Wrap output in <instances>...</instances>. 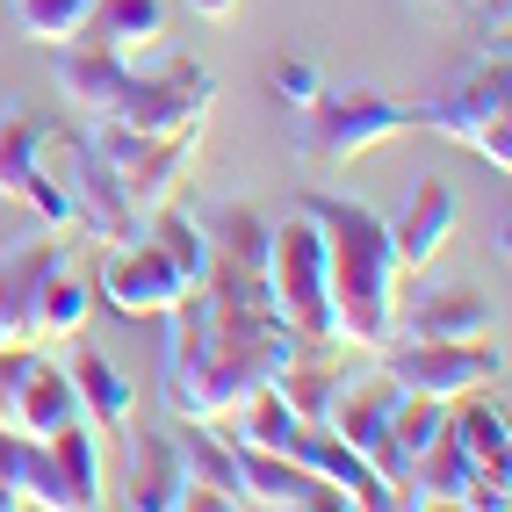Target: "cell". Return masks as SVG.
Masks as SVG:
<instances>
[{"instance_id": "cell-24", "label": "cell", "mask_w": 512, "mask_h": 512, "mask_svg": "<svg viewBox=\"0 0 512 512\" xmlns=\"http://www.w3.org/2000/svg\"><path fill=\"white\" fill-rule=\"evenodd\" d=\"M44 138L51 130L29 116V109H0V195L22 202L44 174Z\"/></svg>"}, {"instance_id": "cell-14", "label": "cell", "mask_w": 512, "mask_h": 512, "mask_svg": "<svg viewBox=\"0 0 512 512\" xmlns=\"http://www.w3.org/2000/svg\"><path fill=\"white\" fill-rule=\"evenodd\" d=\"M238 448V476H246V505H267V512H347L325 476H311L303 462H289L282 448H253V440H231Z\"/></svg>"}, {"instance_id": "cell-13", "label": "cell", "mask_w": 512, "mask_h": 512, "mask_svg": "<svg viewBox=\"0 0 512 512\" xmlns=\"http://www.w3.org/2000/svg\"><path fill=\"white\" fill-rule=\"evenodd\" d=\"M404 404V383L390 368L375 375H354V383H332V404H325V426L347 440V448L383 476V440H390V412Z\"/></svg>"}, {"instance_id": "cell-4", "label": "cell", "mask_w": 512, "mask_h": 512, "mask_svg": "<svg viewBox=\"0 0 512 512\" xmlns=\"http://www.w3.org/2000/svg\"><path fill=\"white\" fill-rule=\"evenodd\" d=\"M296 116H303V152L332 159V166L375 152L383 138H397V130H419L412 123V101L383 94V87H318Z\"/></svg>"}, {"instance_id": "cell-10", "label": "cell", "mask_w": 512, "mask_h": 512, "mask_svg": "<svg viewBox=\"0 0 512 512\" xmlns=\"http://www.w3.org/2000/svg\"><path fill=\"white\" fill-rule=\"evenodd\" d=\"M188 289L195 282L152 246L145 231L130 238V246H109V267H101V303H109V311H123V318H166Z\"/></svg>"}, {"instance_id": "cell-7", "label": "cell", "mask_w": 512, "mask_h": 512, "mask_svg": "<svg viewBox=\"0 0 512 512\" xmlns=\"http://www.w3.org/2000/svg\"><path fill=\"white\" fill-rule=\"evenodd\" d=\"M87 145L109 159V174H116V188L130 195L138 217H152L159 202H174L188 159H195V138H145V130H123V123H94Z\"/></svg>"}, {"instance_id": "cell-15", "label": "cell", "mask_w": 512, "mask_h": 512, "mask_svg": "<svg viewBox=\"0 0 512 512\" xmlns=\"http://www.w3.org/2000/svg\"><path fill=\"white\" fill-rule=\"evenodd\" d=\"M174 455H181V476H188V498L181 505H224V512L246 505V476H238V448H231L224 426L181 419L174 426Z\"/></svg>"}, {"instance_id": "cell-6", "label": "cell", "mask_w": 512, "mask_h": 512, "mask_svg": "<svg viewBox=\"0 0 512 512\" xmlns=\"http://www.w3.org/2000/svg\"><path fill=\"white\" fill-rule=\"evenodd\" d=\"M383 368L412 397H433V404H455V397H476V390L505 383V354L491 339H390Z\"/></svg>"}, {"instance_id": "cell-20", "label": "cell", "mask_w": 512, "mask_h": 512, "mask_svg": "<svg viewBox=\"0 0 512 512\" xmlns=\"http://www.w3.org/2000/svg\"><path fill=\"white\" fill-rule=\"evenodd\" d=\"M58 87L80 116L109 123L123 109V87H130V58L101 51V44H58Z\"/></svg>"}, {"instance_id": "cell-3", "label": "cell", "mask_w": 512, "mask_h": 512, "mask_svg": "<svg viewBox=\"0 0 512 512\" xmlns=\"http://www.w3.org/2000/svg\"><path fill=\"white\" fill-rule=\"evenodd\" d=\"M412 123L419 130H440V138L469 145L484 166H512V65H505V44L491 58L469 65V80L448 87L440 101H412Z\"/></svg>"}, {"instance_id": "cell-21", "label": "cell", "mask_w": 512, "mask_h": 512, "mask_svg": "<svg viewBox=\"0 0 512 512\" xmlns=\"http://www.w3.org/2000/svg\"><path fill=\"white\" fill-rule=\"evenodd\" d=\"M123 448H130L123 505H138V512H181L188 476H181V455H174V433H138V426H130Z\"/></svg>"}, {"instance_id": "cell-26", "label": "cell", "mask_w": 512, "mask_h": 512, "mask_svg": "<svg viewBox=\"0 0 512 512\" xmlns=\"http://www.w3.org/2000/svg\"><path fill=\"white\" fill-rule=\"evenodd\" d=\"M145 238L181 267L188 282H202V267H210V246H202V224L188 217V210H174V202H159V210L145 217Z\"/></svg>"}, {"instance_id": "cell-29", "label": "cell", "mask_w": 512, "mask_h": 512, "mask_svg": "<svg viewBox=\"0 0 512 512\" xmlns=\"http://www.w3.org/2000/svg\"><path fill=\"white\" fill-rule=\"evenodd\" d=\"M318 87H325V80H318L303 58H282V65H275V94H282V109H303V101H311Z\"/></svg>"}, {"instance_id": "cell-17", "label": "cell", "mask_w": 512, "mask_h": 512, "mask_svg": "<svg viewBox=\"0 0 512 512\" xmlns=\"http://www.w3.org/2000/svg\"><path fill=\"white\" fill-rule=\"evenodd\" d=\"M455 238V188L440 181V174H426L419 188H412V202L390 217V246H397V267L404 275H426V267L440 260V246Z\"/></svg>"}, {"instance_id": "cell-27", "label": "cell", "mask_w": 512, "mask_h": 512, "mask_svg": "<svg viewBox=\"0 0 512 512\" xmlns=\"http://www.w3.org/2000/svg\"><path fill=\"white\" fill-rule=\"evenodd\" d=\"M80 325H87V282L73 267H58L44 282V296H37V347L44 339H80Z\"/></svg>"}, {"instance_id": "cell-30", "label": "cell", "mask_w": 512, "mask_h": 512, "mask_svg": "<svg viewBox=\"0 0 512 512\" xmlns=\"http://www.w3.org/2000/svg\"><path fill=\"white\" fill-rule=\"evenodd\" d=\"M188 8H195V15H202V22H224V15H231V8H238V0H188Z\"/></svg>"}, {"instance_id": "cell-2", "label": "cell", "mask_w": 512, "mask_h": 512, "mask_svg": "<svg viewBox=\"0 0 512 512\" xmlns=\"http://www.w3.org/2000/svg\"><path fill=\"white\" fill-rule=\"evenodd\" d=\"M267 296H275V318L289 325L296 347H311V354L339 347V332H332V289H325V246H318V224L303 210L267 231Z\"/></svg>"}, {"instance_id": "cell-5", "label": "cell", "mask_w": 512, "mask_h": 512, "mask_svg": "<svg viewBox=\"0 0 512 512\" xmlns=\"http://www.w3.org/2000/svg\"><path fill=\"white\" fill-rule=\"evenodd\" d=\"M210 101H217V80L202 73L195 58H159V65L145 58V65H130L123 109H116L109 123L145 130V138H202Z\"/></svg>"}, {"instance_id": "cell-22", "label": "cell", "mask_w": 512, "mask_h": 512, "mask_svg": "<svg viewBox=\"0 0 512 512\" xmlns=\"http://www.w3.org/2000/svg\"><path fill=\"white\" fill-rule=\"evenodd\" d=\"M498 311L476 289H440L419 296L412 311H397V339H491Z\"/></svg>"}, {"instance_id": "cell-11", "label": "cell", "mask_w": 512, "mask_h": 512, "mask_svg": "<svg viewBox=\"0 0 512 512\" xmlns=\"http://www.w3.org/2000/svg\"><path fill=\"white\" fill-rule=\"evenodd\" d=\"M282 455H289V462H303L311 476H325V484L347 498V512H383V505H397V491H390L383 476H375V469H368V462H361L347 440L325 426V419H296V426H289V440H282Z\"/></svg>"}, {"instance_id": "cell-1", "label": "cell", "mask_w": 512, "mask_h": 512, "mask_svg": "<svg viewBox=\"0 0 512 512\" xmlns=\"http://www.w3.org/2000/svg\"><path fill=\"white\" fill-rule=\"evenodd\" d=\"M296 210L318 224V246H325V289H332L339 347L383 354L397 339V311H404L397 303L404 267L390 246V217L368 210V202H347V195H303Z\"/></svg>"}, {"instance_id": "cell-18", "label": "cell", "mask_w": 512, "mask_h": 512, "mask_svg": "<svg viewBox=\"0 0 512 512\" xmlns=\"http://www.w3.org/2000/svg\"><path fill=\"white\" fill-rule=\"evenodd\" d=\"M448 433H455V448L469 455L476 469V484H491L512 498V440H505V404L491 390H476V397H455L448 404Z\"/></svg>"}, {"instance_id": "cell-9", "label": "cell", "mask_w": 512, "mask_h": 512, "mask_svg": "<svg viewBox=\"0 0 512 512\" xmlns=\"http://www.w3.org/2000/svg\"><path fill=\"white\" fill-rule=\"evenodd\" d=\"M51 145H58V174H65V202H73V224H80L87 238H101V246H130V238L145 231V217L130 210V195L116 188L109 159H101L94 145H65V138H51Z\"/></svg>"}, {"instance_id": "cell-19", "label": "cell", "mask_w": 512, "mask_h": 512, "mask_svg": "<svg viewBox=\"0 0 512 512\" xmlns=\"http://www.w3.org/2000/svg\"><path fill=\"white\" fill-rule=\"evenodd\" d=\"M73 44H101V51H116L130 65H145L166 44V0H94Z\"/></svg>"}, {"instance_id": "cell-28", "label": "cell", "mask_w": 512, "mask_h": 512, "mask_svg": "<svg viewBox=\"0 0 512 512\" xmlns=\"http://www.w3.org/2000/svg\"><path fill=\"white\" fill-rule=\"evenodd\" d=\"M94 0H15V22H22V37L29 44H73L80 37V22H87Z\"/></svg>"}, {"instance_id": "cell-16", "label": "cell", "mask_w": 512, "mask_h": 512, "mask_svg": "<svg viewBox=\"0 0 512 512\" xmlns=\"http://www.w3.org/2000/svg\"><path fill=\"white\" fill-rule=\"evenodd\" d=\"M65 383H73L80 397V419L101 433V440H130V426H138V390L123 383V368L87 347V339H73V354H65Z\"/></svg>"}, {"instance_id": "cell-12", "label": "cell", "mask_w": 512, "mask_h": 512, "mask_svg": "<svg viewBox=\"0 0 512 512\" xmlns=\"http://www.w3.org/2000/svg\"><path fill=\"white\" fill-rule=\"evenodd\" d=\"M65 267V246L51 231L37 238H15L8 253H0V354L8 347H37V296L44 282Z\"/></svg>"}, {"instance_id": "cell-25", "label": "cell", "mask_w": 512, "mask_h": 512, "mask_svg": "<svg viewBox=\"0 0 512 512\" xmlns=\"http://www.w3.org/2000/svg\"><path fill=\"white\" fill-rule=\"evenodd\" d=\"M51 455L65 469V491H73V512H94V505H109V469H101V433L87 419H73L58 440H51Z\"/></svg>"}, {"instance_id": "cell-8", "label": "cell", "mask_w": 512, "mask_h": 512, "mask_svg": "<svg viewBox=\"0 0 512 512\" xmlns=\"http://www.w3.org/2000/svg\"><path fill=\"white\" fill-rule=\"evenodd\" d=\"M73 419H80V397L65 383V368H51L37 347L0 354V426H15L29 440H58Z\"/></svg>"}, {"instance_id": "cell-23", "label": "cell", "mask_w": 512, "mask_h": 512, "mask_svg": "<svg viewBox=\"0 0 512 512\" xmlns=\"http://www.w3.org/2000/svg\"><path fill=\"white\" fill-rule=\"evenodd\" d=\"M202 246H210V260H231V267H260L267 275V224L260 210H246V202H217V210H202Z\"/></svg>"}, {"instance_id": "cell-31", "label": "cell", "mask_w": 512, "mask_h": 512, "mask_svg": "<svg viewBox=\"0 0 512 512\" xmlns=\"http://www.w3.org/2000/svg\"><path fill=\"white\" fill-rule=\"evenodd\" d=\"M491 8H505V0H491Z\"/></svg>"}]
</instances>
